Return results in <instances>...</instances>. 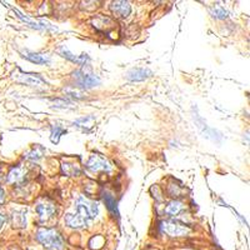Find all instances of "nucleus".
Masks as SVG:
<instances>
[{
    "label": "nucleus",
    "mask_w": 250,
    "mask_h": 250,
    "mask_svg": "<svg viewBox=\"0 0 250 250\" xmlns=\"http://www.w3.org/2000/svg\"><path fill=\"white\" fill-rule=\"evenodd\" d=\"M36 240L50 250H62L64 249V240L62 235L55 229H48V228H40L35 234Z\"/></svg>",
    "instance_id": "obj_1"
},
{
    "label": "nucleus",
    "mask_w": 250,
    "mask_h": 250,
    "mask_svg": "<svg viewBox=\"0 0 250 250\" xmlns=\"http://www.w3.org/2000/svg\"><path fill=\"white\" fill-rule=\"evenodd\" d=\"M75 209H77V213H75V214H77L78 217H80L81 219L87 221V223L89 220L95 219L99 212L98 204L84 197L78 198L77 202H75Z\"/></svg>",
    "instance_id": "obj_2"
},
{
    "label": "nucleus",
    "mask_w": 250,
    "mask_h": 250,
    "mask_svg": "<svg viewBox=\"0 0 250 250\" xmlns=\"http://www.w3.org/2000/svg\"><path fill=\"white\" fill-rule=\"evenodd\" d=\"M72 77L75 81V85L83 88V89H92L100 84V79L98 75L85 72V70H75Z\"/></svg>",
    "instance_id": "obj_3"
},
{
    "label": "nucleus",
    "mask_w": 250,
    "mask_h": 250,
    "mask_svg": "<svg viewBox=\"0 0 250 250\" xmlns=\"http://www.w3.org/2000/svg\"><path fill=\"white\" fill-rule=\"evenodd\" d=\"M161 232L165 233L167 235L179 238V236H185L190 233V228L185 224L179 223L175 220H164L160 223Z\"/></svg>",
    "instance_id": "obj_4"
},
{
    "label": "nucleus",
    "mask_w": 250,
    "mask_h": 250,
    "mask_svg": "<svg viewBox=\"0 0 250 250\" xmlns=\"http://www.w3.org/2000/svg\"><path fill=\"white\" fill-rule=\"evenodd\" d=\"M87 169H89L90 172H94V173H98V172H107L109 173L111 170V164L99 154L92 155L87 163Z\"/></svg>",
    "instance_id": "obj_5"
},
{
    "label": "nucleus",
    "mask_w": 250,
    "mask_h": 250,
    "mask_svg": "<svg viewBox=\"0 0 250 250\" xmlns=\"http://www.w3.org/2000/svg\"><path fill=\"white\" fill-rule=\"evenodd\" d=\"M58 53H59V55H62V58H65V59L70 60L72 62H75L77 65L84 66V65H87L88 62H90V58L88 54L75 55V54H73L72 51L66 48L65 45H62V47H59V48H58Z\"/></svg>",
    "instance_id": "obj_6"
},
{
    "label": "nucleus",
    "mask_w": 250,
    "mask_h": 250,
    "mask_svg": "<svg viewBox=\"0 0 250 250\" xmlns=\"http://www.w3.org/2000/svg\"><path fill=\"white\" fill-rule=\"evenodd\" d=\"M16 80L20 83H24L30 87H44L47 85V81L43 77L39 74H33V73H21L16 77Z\"/></svg>",
    "instance_id": "obj_7"
},
{
    "label": "nucleus",
    "mask_w": 250,
    "mask_h": 250,
    "mask_svg": "<svg viewBox=\"0 0 250 250\" xmlns=\"http://www.w3.org/2000/svg\"><path fill=\"white\" fill-rule=\"evenodd\" d=\"M150 77H153V72L146 68L131 69V70H129V72L125 74V78H126L129 81H143Z\"/></svg>",
    "instance_id": "obj_8"
},
{
    "label": "nucleus",
    "mask_w": 250,
    "mask_h": 250,
    "mask_svg": "<svg viewBox=\"0 0 250 250\" xmlns=\"http://www.w3.org/2000/svg\"><path fill=\"white\" fill-rule=\"evenodd\" d=\"M110 10L113 15L118 18H126L131 13V6L128 1H113L110 5Z\"/></svg>",
    "instance_id": "obj_9"
},
{
    "label": "nucleus",
    "mask_w": 250,
    "mask_h": 250,
    "mask_svg": "<svg viewBox=\"0 0 250 250\" xmlns=\"http://www.w3.org/2000/svg\"><path fill=\"white\" fill-rule=\"evenodd\" d=\"M36 213H38L39 218L42 219V220H49V219H51V218L54 217V214H55V206H54V204H51V203H40V204H38L35 208Z\"/></svg>",
    "instance_id": "obj_10"
},
{
    "label": "nucleus",
    "mask_w": 250,
    "mask_h": 250,
    "mask_svg": "<svg viewBox=\"0 0 250 250\" xmlns=\"http://www.w3.org/2000/svg\"><path fill=\"white\" fill-rule=\"evenodd\" d=\"M25 172L23 167H14L12 168L8 175H6V182L9 184H20L24 182Z\"/></svg>",
    "instance_id": "obj_11"
},
{
    "label": "nucleus",
    "mask_w": 250,
    "mask_h": 250,
    "mask_svg": "<svg viewBox=\"0 0 250 250\" xmlns=\"http://www.w3.org/2000/svg\"><path fill=\"white\" fill-rule=\"evenodd\" d=\"M23 58H25L27 60L31 62H35L39 65H45V64H49L50 62V57L49 55H45V54L40 53H34V51L25 50L23 53Z\"/></svg>",
    "instance_id": "obj_12"
},
{
    "label": "nucleus",
    "mask_w": 250,
    "mask_h": 250,
    "mask_svg": "<svg viewBox=\"0 0 250 250\" xmlns=\"http://www.w3.org/2000/svg\"><path fill=\"white\" fill-rule=\"evenodd\" d=\"M64 221L68 226L73 228V229H83L88 225L85 220H83L80 217H78L77 214H66L64 218Z\"/></svg>",
    "instance_id": "obj_13"
},
{
    "label": "nucleus",
    "mask_w": 250,
    "mask_h": 250,
    "mask_svg": "<svg viewBox=\"0 0 250 250\" xmlns=\"http://www.w3.org/2000/svg\"><path fill=\"white\" fill-rule=\"evenodd\" d=\"M103 199H104L105 205H107L108 210H109V212H110L114 217H116V218L119 217V210H118V204H116L115 198H114L111 194L105 193L104 195H103Z\"/></svg>",
    "instance_id": "obj_14"
},
{
    "label": "nucleus",
    "mask_w": 250,
    "mask_h": 250,
    "mask_svg": "<svg viewBox=\"0 0 250 250\" xmlns=\"http://www.w3.org/2000/svg\"><path fill=\"white\" fill-rule=\"evenodd\" d=\"M183 209H184V204L180 200H172L170 203H168L167 208H165V213L170 215V217H175V215L182 213Z\"/></svg>",
    "instance_id": "obj_15"
},
{
    "label": "nucleus",
    "mask_w": 250,
    "mask_h": 250,
    "mask_svg": "<svg viewBox=\"0 0 250 250\" xmlns=\"http://www.w3.org/2000/svg\"><path fill=\"white\" fill-rule=\"evenodd\" d=\"M62 174H65V175L68 176H78L81 173L80 167H79L78 164L68 163V161L62 164Z\"/></svg>",
    "instance_id": "obj_16"
},
{
    "label": "nucleus",
    "mask_w": 250,
    "mask_h": 250,
    "mask_svg": "<svg viewBox=\"0 0 250 250\" xmlns=\"http://www.w3.org/2000/svg\"><path fill=\"white\" fill-rule=\"evenodd\" d=\"M94 123H95V116L89 115L87 118H80L74 123V125L77 128H80L85 131H90V129L94 126Z\"/></svg>",
    "instance_id": "obj_17"
},
{
    "label": "nucleus",
    "mask_w": 250,
    "mask_h": 250,
    "mask_svg": "<svg viewBox=\"0 0 250 250\" xmlns=\"http://www.w3.org/2000/svg\"><path fill=\"white\" fill-rule=\"evenodd\" d=\"M13 224L15 228H24L27 226V217L24 212H15L13 214Z\"/></svg>",
    "instance_id": "obj_18"
},
{
    "label": "nucleus",
    "mask_w": 250,
    "mask_h": 250,
    "mask_svg": "<svg viewBox=\"0 0 250 250\" xmlns=\"http://www.w3.org/2000/svg\"><path fill=\"white\" fill-rule=\"evenodd\" d=\"M14 13L15 14H18V18H20L21 20L25 21V23H27L29 27L34 28V29H47V27L44 25V23H36V21L31 20V19L28 18V16H24V15L21 14V13L16 9H14Z\"/></svg>",
    "instance_id": "obj_19"
},
{
    "label": "nucleus",
    "mask_w": 250,
    "mask_h": 250,
    "mask_svg": "<svg viewBox=\"0 0 250 250\" xmlns=\"http://www.w3.org/2000/svg\"><path fill=\"white\" fill-rule=\"evenodd\" d=\"M65 129L62 128V125L59 124H54L53 126H51V137H50V140H51V143L54 144H57L58 141H59L60 137H62L64 133H65Z\"/></svg>",
    "instance_id": "obj_20"
},
{
    "label": "nucleus",
    "mask_w": 250,
    "mask_h": 250,
    "mask_svg": "<svg viewBox=\"0 0 250 250\" xmlns=\"http://www.w3.org/2000/svg\"><path fill=\"white\" fill-rule=\"evenodd\" d=\"M209 12H210V14H212L215 19H225L228 18V15H229V13L225 10V8H223V6L220 5L212 6V8L209 9Z\"/></svg>",
    "instance_id": "obj_21"
},
{
    "label": "nucleus",
    "mask_w": 250,
    "mask_h": 250,
    "mask_svg": "<svg viewBox=\"0 0 250 250\" xmlns=\"http://www.w3.org/2000/svg\"><path fill=\"white\" fill-rule=\"evenodd\" d=\"M43 154H44V149L42 146H34L33 149L28 152L24 156L27 159H30V160H38L39 158H42Z\"/></svg>",
    "instance_id": "obj_22"
},
{
    "label": "nucleus",
    "mask_w": 250,
    "mask_h": 250,
    "mask_svg": "<svg viewBox=\"0 0 250 250\" xmlns=\"http://www.w3.org/2000/svg\"><path fill=\"white\" fill-rule=\"evenodd\" d=\"M89 244H90V248H92L94 244H96L95 247H94V249H99V248H101L103 245H104V238H103V236H99V235L94 236V238L90 240Z\"/></svg>",
    "instance_id": "obj_23"
},
{
    "label": "nucleus",
    "mask_w": 250,
    "mask_h": 250,
    "mask_svg": "<svg viewBox=\"0 0 250 250\" xmlns=\"http://www.w3.org/2000/svg\"><path fill=\"white\" fill-rule=\"evenodd\" d=\"M5 202V191L3 190V188L0 187V204H3Z\"/></svg>",
    "instance_id": "obj_24"
},
{
    "label": "nucleus",
    "mask_w": 250,
    "mask_h": 250,
    "mask_svg": "<svg viewBox=\"0 0 250 250\" xmlns=\"http://www.w3.org/2000/svg\"><path fill=\"white\" fill-rule=\"evenodd\" d=\"M5 221H6V217L4 214H1V213H0V228L4 225V223H5Z\"/></svg>",
    "instance_id": "obj_25"
}]
</instances>
